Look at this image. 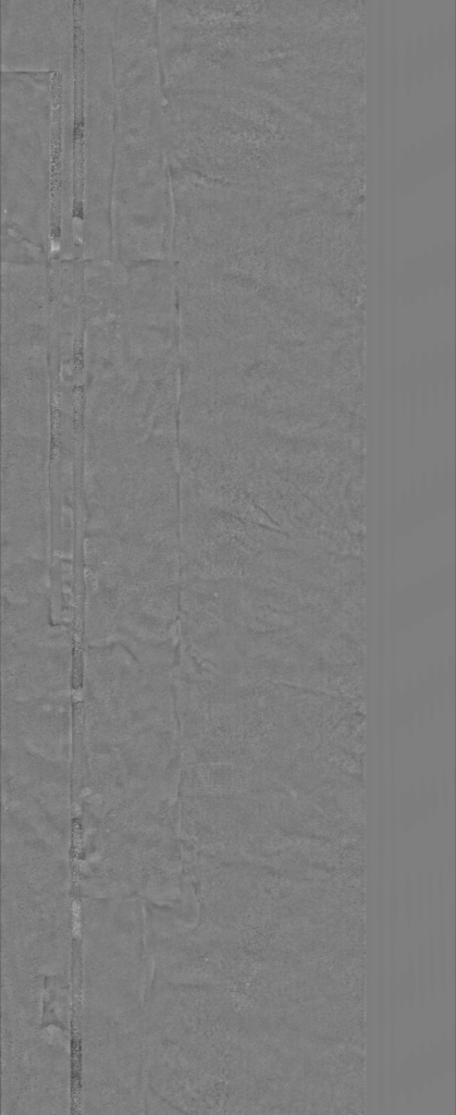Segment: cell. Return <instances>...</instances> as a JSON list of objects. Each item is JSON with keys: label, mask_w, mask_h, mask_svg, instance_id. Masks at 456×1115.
I'll return each mask as SVG.
<instances>
[{"label": "cell", "mask_w": 456, "mask_h": 1115, "mask_svg": "<svg viewBox=\"0 0 456 1115\" xmlns=\"http://www.w3.org/2000/svg\"><path fill=\"white\" fill-rule=\"evenodd\" d=\"M113 75L114 210L122 222L161 229L173 209L157 44L132 40L119 46Z\"/></svg>", "instance_id": "1"}]
</instances>
